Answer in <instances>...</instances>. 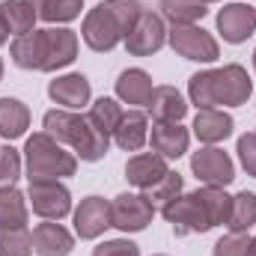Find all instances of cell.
I'll list each match as a JSON object with an SVG mask.
<instances>
[{
  "instance_id": "cell-1",
  "label": "cell",
  "mask_w": 256,
  "mask_h": 256,
  "mask_svg": "<svg viewBox=\"0 0 256 256\" xmlns=\"http://www.w3.org/2000/svg\"><path fill=\"white\" fill-rule=\"evenodd\" d=\"M15 66L33 68V72H57L63 66L74 63L78 57V36L68 27H45L33 30L27 36H18L9 48Z\"/></svg>"
},
{
  "instance_id": "cell-2",
  "label": "cell",
  "mask_w": 256,
  "mask_h": 256,
  "mask_svg": "<svg viewBox=\"0 0 256 256\" xmlns=\"http://www.w3.org/2000/svg\"><path fill=\"white\" fill-rule=\"evenodd\" d=\"M254 84L248 78V72L238 63H230L224 68H212V72H200L188 80V96L191 104L200 110H208L214 104H226V108H238L250 98Z\"/></svg>"
},
{
  "instance_id": "cell-3",
  "label": "cell",
  "mask_w": 256,
  "mask_h": 256,
  "mask_svg": "<svg viewBox=\"0 0 256 256\" xmlns=\"http://www.w3.org/2000/svg\"><path fill=\"white\" fill-rule=\"evenodd\" d=\"M140 12H143V9H140L137 0H104V3H98L96 9L86 12L80 36H84V42H86L92 51H98V54L114 51L128 33H131V27L137 24Z\"/></svg>"
},
{
  "instance_id": "cell-4",
  "label": "cell",
  "mask_w": 256,
  "mask_h": 256,
  "mask_svg": "<svg viewBox=\"0 0 256 256\" xmlns=\"http://www.w3.org/2000/svg\"><path fill=\"white\" fill-rule=\"evenodd\" d=\"M45 134H51L57 143L72 146L80 161H102L108 155V146H110V137H104L102 131H96L92 122L80 114H72V110H48L45 120Z\"/></svg>"
},
{
  "instance_id": "cell-5",
  "label": "cell",
  "mask_w": 256,
  "mask_h": 256,
  "mask_svg": "<svg viewBox=\"0 0 256 256\" xmlns=\"http://www.w3.org/2000/svg\"><path fill=\"white\" fill-rule=\"evenodd\" d=\"M24 161H27V179L30 182H57L66 176H74V170H78V158L72 152H66L63 143H57L45 131L27 137Z\"/></svg>"
},
{
  "instance_id": "cell-6",
  "label": "cell",
  "mask_w": 256,
  "mask_h": 256,
  "mask_svg": "<svg viewBox=\"0 0 256 256\" xmlns=\"http://www.w3.org/2000/svg\"><path fill=\"white\" fill-rule=\"evenodd\" d=\"M167 39H170L176 54H182L185 60H194V63H214L220 57L214 36L196 24H173Z\"/></svg>"
},
{
  "instance_id": "cell-7",
  "label": "cell",
  "mask_w": 256,
  "mask_h": 256,
  "mask_svg": "<svg viewBox=\"0 0 256 256\" xmlns=\"http://www.w3.org/2000/svg\"><path fill=\"white\" fill-rule=\"evenodd\" d=\"M161 214H164V220L173 226L176 236H194V232H208V230H214L212 220H208V214H206V208H202V202H200V196H196V191L179 194L170 206L161 208Z\"/></svg>"
},
{
  "instance_id": "cell-8",
  "label": "cell",
  "mask_w": 256,
  "mask_h": 256,
  "mask_svg": "<svg viewBox=\"0 0 256 256\" xmlns=\"http://www.w3.org/2000/svg\"><path fill=\"white\" fill-rule=\"evenodd\" d=\"M152 202L143 194H120L110 202V226L122 230V232H140L152 224Z\"/></svg>"
},
{
  "instance_id": "cell-9",
  "label": "cell",
  "mask_w": 256,
  "mask_h": 256,
  "mask_svg": "<svg viewBox=\"0 0 256 256\" xmlns=\"http://www.w3.org/2000/svg\"><path fill=\"white\" fill-rule=\"evenodd\" d=\"M164 42H167V27H164L161 15H155V12H140L137 24L126 36V48L134 57H149V54L161 51Z\"/></svg>"
},
{
  "instance_id": "cell-10",
  "label": "cell",
  "mask_w": 256,
  "mask_h": 256,
  "mask_svg": "<svg viewBox=\"0 0 256 256\" xmlns=\"http://www.w3.org/2000/svg\"><path fill=\"white\" fill-rule=\"evenodd\" d=\"M191 170L196 173L200 182L206 185H214V188H224L236 179V167H232V158L218 149V146H206L200 152H194L191 158Z\"/></svg>"
},
{
  "instance_id": "cell-11",
  "label": "cell",
  "mask_w": 256,
  "mask_h": 256,
  "mask_svg": "<svg viewBox=\"0 0 256 256\" xmlns=\"http://www.w3.org/2000/svg\"><path fill=\"white\" fill-rule=\"evenodd\" d=\"M30 202L45 220H63L72 212V194L60 182H30Z\"/></svg>"
},
{
  "instance_id": "cell-12",
  "label": "cell",
  "mask_w": 256,
  "mask_h": 256,
  "mask_svg": "<svg viewBox=\"0 0 256 256\" xmlns=\"http://www.w3.org/2000/svg\"><path fill=\"white\" fill-rule=\"evenodd\" d=\"M218 30L230 45H242L256 30V9L248 3H226L218 12Z\"/></svg>"
},
{
  "instance_id": "cell-13",
  "label": "cell",
  "mask_w": 256,
  "mask_h": 256,
  "mask_svg": "<svg viewBox=\"0 0 256 256\" xmlns=\"http://www.w3.org/2000/svg\"><path fill=\"white\" fill-rule=\"evenodd\" d=\"M110 226V202L104 196H86L74 208V232L80 238H98Z\"/></svg>"
},
{
  "instance_id": "cell-14",
  "label": "cell",
  "mask_w": 256,
  "mask_h": 256,
  "mask_svg": "<svg viewBox=\"0 0 256 256\" xmlns=\"http://www.w3.org/2000/svg\"><path fill=\"white\" fill-rule=\"evenodd\" d=\"M74 250V238L57 220H45L33 230V254L36 256H68Z\"/></svg>"
},
{
  "instance_id": "cell-15",
  "label": "cell",
  "mask_w": 256,
  "mask_h": 256,
  "mask_svg": "<svg viewBox=\"0 0 256 256\" xmlns=\"http://www.w3.org/2000/svg\"><path fill=\"white\" fill-rule=\"evenodd\" d=\"M170 173L167 167V158H161L158 152H143V155H134L126 164V179L134 185V188H152L158 185L164 176Z\"/></svg>"
},
{
  "instance_id": "cell-16",
  "label": "cell",
  "mask_w": 256,
  "mask_h": 256,
  "mask_svg": "<svg viewBox=\"0 0 256 256\" xmlns=\"http://www.w3.org/2000/svg\"><path fill=\"white\" fill-rule=\"evenodd\" d=\"M146 108H149L155 122H182L188 114V104L176 86H155Z\"/></svg>"
},
{
  "instance_id": "cell-17",
  "label": "cell",
  "mask_w": 256,
  "mask_h": 256,
  "mask_svg": "<svg viewBox=\"0 0 256 256\" xmlns=\"http://www.w3.org/2000/svg\"><path fill=\"white\" fill-rule=\"evenodd\" d=\"M149 140H152V149L161 158H182L188 152L191 134H188V128H182L179 122H155Z\"/></svg>"
},
{
  "instance_id": "cell-18",
  "label": "cell",
  "mask_w": 256,
  "mask_h": 256,
  "mask_svg": "<svg viewBox=\"0 0 256 256\" xmlns=\"http://www.w3.org/2000/svg\"><path fill=\"white\" fill-rule=\"evenodd\" d=\"M48 96L68 110H78L90 102V80L84 74H63L48 84Z\"/></svg>"
},
{
  "instance_id": "cell-19",
  "label": "cell",
  "mask_w": 256,
  "mask_h": 256,
  "mask_svg": "<svg viewBox=\"0 0 256 256\" xmlns=\"http://www.w3.org/2000/svg\"><path fill=\"white\" fill-rule=\"evenodd\" d=\"M114 140H116L120 149L137 152V149L149 140V120H146V114H140V110H128V114H122L120 126H116V131H114Z\"/></svg>"
},
{
  "instance_id": "cell-20",
  "label": "cell",
  "mask_w": 256,
  "mask_h": 256,
  "mask_svg": "<svg viewBox=\"0 0 256 256\" xmlns=\"http://www.w3.org/2000/svg\"><path fill=\"white\" fill-rule=\"evenodd\" d=\"M194 134L196 140L202 143H220L232 134V116L224 114V110H196V120H194Z\"/></svg>"
},
{
  "instance_id": "cell-21",
  "label": "cell",
  "mask_w": 256,
  "mask_h": 256,
  "mask_svg": "<svg viewBox=\"0 0 256 256\" xmlns=\"http://www.w3.org/2000/svg\"><path fill=\"white\" fill-rule=\"evenodd\" d=\"M152 78L143 72V68H126L120 78H116V96L128 102V104H146L149 96H152Z\"/></svg>"
},
{
  "instance_id": "cell-22",
  "label": "cell",
  "mask_w": 256,
  "mask_h": 256,
  "mask_svg": "<svg viewBox=\"0 0 256 256\" xmlns=\"http://www.w3.org/2000/svg\"><path fill=\"white\" fill-rule=\"evenodd\" d=\"M30 126V110L18 98H0V137L15 140Z\"/></svg>"
},
{
  "instance_id": "cell-23",
  "label": "cell",
  "mask_w": 256,
  "mask_h": 256,
  "mask_svg": "<svg viewBox=\"0 0 256 256\" xmlns=\"http://www.w3.org/2000/svg\"><path fill=\"white\" fill-rule=\"evenodd\" d=\"M27 226V202L24 194L15 185L0 188V230H18Z\"/></svg>"
},
{
  "instance_id": "cell-24",
  "label": "cell",
  "mask_w": 256,
  "mask_h": 256,
  "mask_svg": "<svg viewBox=\"0 0 256 256\" xmlns=\"http://www.w3.org/2000/svg\"><path fill=\"white\" fill-rule=\"evenodd\" d=\"M0 18L6 24V30L15 33V39L33 33V24H36V12L24 0H3L0 3Z\"/></svg>"
},
{
  "instance_id": "cell-25",
  "label": "cell",
  "mask_w": 256,
  "mask_h": 256,
  "mask_svg": "<svg viewBox=\"0 0 256 256\" xmlns=\"http://www.w3.org/2000/svg\"><path fill=\"white\" fill-rule=\"evenodd\" d=\"M24 3L36 12V18L51 21V24L54 21H72L84 9V0H24Z\"/></svg>"
},
{
  "instance_id": "cell-26",
  "label": "cell",
  "mask_w": 256,
  "mask_h": 256,
  "mask_svg": "<svg viewBox=\"0 0 256 256\" xmlns=\"http://www.w3.org/2000/svg\"><path fill=\"white\" fill-rule=\"evenodd\" d=\"M196 196H200V202H202V208H206V214H208L212 226H220V224H226V220H230L232 196L224 191V188L206 185V188H200V191H196Z\"/></svg>"
},
{
  "instance_id": "cell-27",
  "label": "cell",
  "mask_w": 256,
  "mask_h": 256,
  "mask_svg": "<svg viewBox=\"0 0 256 256\" xmlns=\"http://www.w3.org/2000/svg\"><path fill=\"white\" fill-rule=\"evenodd\" d=\"M86 120L92 122L96 131H102L104 137H114V131L120 126V120H122V108L114 102V98H98L92 108H90V114H86Z\"/></svg>"
},
{
  "instance_id": "cell-28",
  "label": "cell",
  "mask_w": 256,
  "mask_h": 256,
  "mask_svg": "<svg viewBox=\"0 0 256 256\" xmlns=\"http://www.w3.org/2000/svg\"><path fill=\"white\" fill-rule=\"evenodd\" d=\"M256 224V194L242 191L232 196V212H230V220L226 226L232 232H248Z\"/></svg>"
},
{
  "instance_id": "cell-29",
  "label": "cell",
  "mask_w": 256,
  "mask_h": 256,
  "mask_svg": "<svg viewBox=\"0 0 256 256\" xmlns=\"http://www.w3.org/2000/svg\"><path fill=\"white\" fill-rule=\"evenodd\" d=\"M206 12L208 9L202 0H161V15L173 24H196Z\"/></svg>"
},
{
  "instance_id": "cell-30",
  "label": "cell",
  "mask_w": 256,
  "mask_h": 256,
  "mask_svg": "<svg viewBox=\"0 0 256 256\" xmlns=\"http://www.w3.org/2000/svg\"><path fill=\"white\" fill-rule=\"evenodd\" d=\"M179 194H182V176L170 170V173H167V176H164L158 185L146 188V194H143V196L152 202V208H164V206H170V202H173Z\"/></svg>"
},
{
  "instance_id": "cell-31",
  "label": "cell",
  "mask_w": 256,
  "mask_h": 256,
  "mask_svg": "<svg viewBox=\"0 0 256 256\" xmlns=\"http://www.w3.org/2000/svg\"><path fill=\"white\" fill-rule=\"evenodd\" d=\"M33 254V236L27 226L18 230H0V256H30Z\"/></svg>"
},
{
  "instance_id": "cell-32",
  "label": "cell",
  "mask_w": 256,
  "mask_h": 256,
  "mask_svg": "<svg viewBox=\"0 0 256 256\" xmlns=\"http://www.w3.org/2000/svg\"><path fill=\"white\" fill-rule=\"evenodd\" d=\"M18 176H21V155L12 146H0V188L15 185Z\"/></svg>"
},
{
  "instance_id": "cell-33",
  "label": "cell",
  "mask_w": 256,
  "mask_h": 256,
  "mask_svg": "<svg viewBox=\"0 0 256 256\" xmlns=\"http://www.w3.org/2000/svg\"><path fill=\"white\" fill-rule=\"evenodd\" d=\"M248 244L250 238L244 232H230L214 244V256H248Z\"/></svg>"
},
{
  "instance_id": "cell-34",
  "label": "cell",
  "mask_w": 256,
  "mask_h": 256,
  "mask_svg": "<svg viewBox=\"0 0 256 256\" xmlns=\"http://www.w3.org/2000/svg\"><path fill=\"white\" fill-rule=\"evenodd\" d=\"M92 256H140V248L134 242H128V238H114V242L98 244L92 250Z\"/></svg>"
},
{
  "instance_id": "cell-35",
  "label": "cell",
  "mask_w": 256,
  "mask_h": 256,
  "mask_svg": "<svg viewBox=\"0 0 256 256\" xmlns=\"http://www.w3.org/2000/svg\"><path fill=\"white\" fill-rule=\"evenodd\" d=\"M238 158H242V167L256 179V131L238 137Z\"/></svg>"
},
{
  "instance_id": "cell-36",
  "label": "cell",
  "mask_w": 256,
  "mask_h": 256,
  "mask_svg": "<svg viewBox=\"0 0 256 256\" xmlns=\"http://www.w3.org/2000/svg\"><path fill=\"white\" fill-rule=\"evenodd\" d=\"M6 33H9V30H6V24H3V18H0V45L6 42Z\"/></svg>"
},
{
  "instance_id": "cell-37",
  "label": "cell",
  "mask_w": 256,
  "mask_h": 256,
  "mask_svg": "<svg viewBox=\"0 0 256 256\" xmlns=\"http://www.w3.org/2000/svg\"><path fill=\"white\" fill-rule=\"evenodd\" d=\"M248 256H256V236L250 238V244H248Z\"/></svg>"
},
{
  "instance_id": "cell-38",
  "label": "cell",
  "mask_w": 256,
  "mask_h": 256,
  "mask_svg": "<svg viewBox=\"0 0 256 256\" xmlns=\"http://www.w3.org/2000/svg\"><path fill=\"white\" fill-rule=\"evenodd\" d=\"M0 78H3V60H0Z\"/></svg>"
},
{
  "instance_id": "cell-39",
  "label": "cell",
  "mask_w": 256,
  "mask_h": 256,
  "mask_svg": "<svg viewBox=\"0 0 256 256\" xmlns=\"http://www.w3.org/2000/svg\"><path fill=\"white\" fill-rule=\"evenodd\" d=\"M254 68H256V51H254Z\"/></svg>"
},
{
  "instance_id": "cell-40",
  "label": "cell",
  "mask_w": 256,
  "mask_h": 256,
  "mask_svg": "<svg viewBox=\"0 0 256 256\" xmlns=\"http://www.w3.org/2000/svg\"><path fill=\"white\" fill-rule=\"evenodd\" d=\"M202 3H214V0H202Z\"/></svg>"
},
{
  "instance_id": "cell-41",
  "label": "cell",
  "mask_w": 256,
  "mask_h": 256,
  "mask_svg": "<svg viewBox=\"0 0 256 256\" xmlns=\"http://www.w3.org/2000/svg\"><path fill=\"white\" fill-rule=\"evenodd\" d=\"M158 256H164V254H158Z\"/></svg>"
}]
</instances>
